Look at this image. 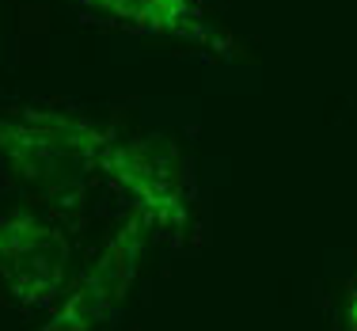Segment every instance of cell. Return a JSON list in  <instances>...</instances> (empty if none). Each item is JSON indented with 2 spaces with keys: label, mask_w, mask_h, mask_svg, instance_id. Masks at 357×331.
Masks as SVG:
<instances>
[{
  "label": "cell",
  "mask_w": 357,
  "mask_h": 331,
  "mask_svg": "<svg viewBox=\"0 0 357 331\" xmlns=\"http://www.w3.org/2000/svg\"><path fill=\"white\" fill-rule=\"evenodd\" d=\"M0 179L50 214L110 191L167 248L202 240L198 179L186 152L156 133L57 103H0Z\"/></svg>",
  "instance_id": "obj_1"
},
{
  "label": "cell",
  "mask_w": 357,
  "mask_h": 331,
  "mask_svg": "<svg viewBox=\"0 0 357 331\" xmlns=\"http://www.w3.org/2000/svg\"><path fill=\"white\" fill-rule=\"evenodd\" d=\"M156 240L137 209H126L91 256L69 274L61 297L50 304L38 331H107L130 301L141 274V259Z\"/></svg>",
  "instance_id": "obj_2"
},
{
  "label": "cell",
  "mask_w": 357,
  "mask_h": 331,
  "mask_svg": "<svg viewBox=\"0 0 357 331\" xmlns=\"http://www.w3.org/2000/svg\"><path fill=\"white\" fill-rule=\"evenodd\" d=\"M73 274V236L42 206L0 214V293L23 316H46Z\"/></svg>",
  "instance_id": "obj_3"
},
{
  "label": "cell",
  "mask_w": 357,
  "mask_h": 331,
  "mask_svg": "<svg viewBox=\"0 0 357 331\" xmlns=\"http://www.w3.org/2000/svg\"><path fill=\"white\" fill-rule=\"evenodd\" d=\"M91 23L137 38H167L225 65L240 57V42L209 12L206 0H73Z\"/></svg>",
  "instance_id": "obj_4"
},
{
  "label": "cell",
  "mask_w": 357,
  "mask_h": 331,
  "mask_svg": "<svg viewBox=\"0 0 357 331\" xmlns=\"http://www.w3.org/2000/svg\"><path fill=\"white\" fill-rule=\"evenodd\" d=\"M342 328H346V331H357V282L350 286V293H346V304H342Z\"/></svg>",
  "instance_id": "obj_5"
}]
</instances>
